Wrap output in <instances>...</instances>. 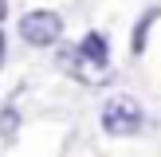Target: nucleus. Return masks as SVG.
<instances>
[{"label": "nucleus", "instance_id": "3", "mask_svg": "<svg viewBox=\"0 0 161 157\" xmlns=\"http://www.w3.org/2000/svg\"><path fill=\"white\" fill-rule=\"evenodd\" d=\"M153 20H157V8H149V12L142 16V24H138V35H134V47H138V51L146 47V31L153 28Z\"/></svg>", "mask_w": 161, "mask_h": 157}, {"label": "nucleus", "instance_id": "2", "mask_svg": "<svg viewBox=\"0 0 161 157\" xmlns=\"http://www.w3.org/2000/svg\"><path fill=\"white\" fill-rule=\"evenodd\" d=\"M24 35H28L31 43H51V39L59 35V20H55L51 12H36L24 24Z\"/></svg>", "mask_w": 161, "mask_h": 157}, {"label": "nucleus", "instance_id": "4", "mask_svg": "<svg viewBox=\"0 0 161 157\" xmlns=\"http://www.w3.org/2000/svg\"><path fill=\"white\" fill-rule=\"evenodd\" d=\"M83 51L91 55L94 63H106V43H102L98 35H91V39H86V43H83Z\"/></svg>", "mask_w": 161, "mask_h": 157}, {"label": "nucleus", "instance_id": "1", "mask_svg": "<svg viewBox=\"0 0 161 157\" xmlns=\"http://www.w3.org/2000/svg\"><path fill=\"white\" fill-rule=\"evenodd\" d=\"M102 126H106V133L126 138V133L142 130V106L134 98H110L106 102V114H102Z\"/></svg>", "mask_w": 161, "mask_h": 157}]
</instances>
